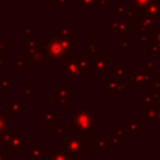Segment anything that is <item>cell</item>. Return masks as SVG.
<instances>
[{"instance_id":"6da1fadb","label":"cell","mask_w":160,"mask_h":160,"mask_svg":"<svg viewBox=\"0 0 160 160\" xmlns=\"http://www.w3.org/2000/svg\"><path fill=\"white\" fill-rule=\"evenodd\" d=\"M70 116V129L75 130L78 134L82 135H98L99 134V124L98 116L99 112L94 111L92 106H75L72 111L69 112Z\"/></svg>"},{"instance_id":"7a4b0ae2","label":"cell","mask_w":160,"mask_h":160,"mask_svg":"<svg viewBox=\"0 0 160 160\" xmlns=\"http://www.w3.org/2000/svg\"><path fill=\"white\" fill-rule=\"evenodd\" d=\"M66 152L71 158H85L88 154L86 150V135L82 134H65L64 145Z\"/></svg>"},{"instance_id":"3957f363","label":"cell","mask_w":160,"mask_h":160,"mask_svg":"<svg viewBox=\"0 0 160 160\" xmlns=\"http://www.w3.org/2000/svg\"><path fill=\"white\" fill-rule=\"evenodd\" d=\"M59 71H61L65 78L70 79L71 84H74L76 79H85L88 76V72L81 69L78 60L75 59V55L59 61Z\"/></svg>"},{"instance_id":"277c9868","label":"cell","mask_w":160,"mask_h":160,"mask_svg":"<svg viewBox=\"0 0 160 160\" xmlns=\"http://www.w3.org/2000/svg\"><path fill=\"white\" fill-rule=\"evenodd\" d=\"M24 62L25 65H30V66H35L36 71H40L42 66L46 65L48 62V56L42 49V44L40 48L30 51L29 54H24V55H20L19 56Z\"/></svg>"},{"instance_id":"5b68a950","label":"cell","mask_w":160,"mask_h":160,"mask_svg":"<svg viewBox=\"0 0 160 160\" xmlns=\"http://www.w3.org/2000/svg\"><path fill=\"white\" fill-rule=\"evenodd\" d=\"M42 49H44L48 59H51L55 61H61L64 59H68V55L58 38L49 39L45 44H42Z\"/></svg>"},{"instance_id":"8992f818","label":"cell","mask_w":160,"mask_h":160,"mask_svg":"<svg viewBox=\"0 0 160 160\" xmlns=\"http://www.w3.org/2000/svg\"><path fill=\"white\" fill-rule=\"evenodd\" d=\"M155 76V70L148 69L145 65H140L138 70L134 72L132 79H131V88L141 90L144 84H149Z\"/></svg>"},{"instance_id":"52a82bcc","label":"cell","mask_w":160,"mask_h":160,"mask_svg":"<svg viewBox=\"0 0 160 160\" xmlns=\"http://www.w3.org/2000/svg\"><path fill=\"white\" fill-rule=\"evenodd\" d=\"M91 72H98L99 78H104V74L110 69V56L108 54H98L91 59Z\"/></svg>"},{"instance_id":"ba28073f","label":"cell","mask_w":160,"mask_h":160,"mask_svg":"<svg viewBox=\"0 0 160 160\" xmlns=\"http://www.w3.org/2000/svg\"><path fill=\"white\" fill-rule=\"evenodd\" d=\"M110 29L115 34V38L122 39L128 36L129 32L132 30V21L131 20H121V19H115L110 21Z\"/></svg>"},{"instance_id":"9c48e42d","label":"cell","mask_w":160,"mask_h":160,"mask_svg":"<svg viewBox=\"0 0 160 160\" xmlns=\"http://www.w3.org/2000/svg\"><path fill=\"white\" fill-rule=\"evenodd\" d=\"M25 145H29V141L24 139L22 129H14L9 142L6 144L8 151H24Z\"/></svg>"},{"instance_id":"30bf717a","label":"cell","mask_w":160,"mask_h":160,"mask_svg":"<svg viewBox=\"0 0 160 160\" xmlns=\"http://www.w3.org/2000/svg\"><path fill=\"white\" fill-rule=\"evenodd\" d=\"M121 79L115 76L112 71H108V75L102 78V92L105 95H115L119 92V86L121 85Z\"/></svg>"},{"instance_id":"8fae6325","label":"cell","mask_w":160,"mask_h":160,"mask_svg":"<svg viewBox=\"0 0 160 160\" xmlns=\"http://www.w3.org/2000/svg\"><path fill=\"white\" fill-rule=\"evenodd\" d=\"M69 88H70L69 82H61L58 85L56 89L52 90V100H56L60 106H66L69 104V100H68Z\"/></svg>"},{"instance_id":"7c38bea8","label":"cell","mask_w":160,"mask_h":160,"mask_svg":"<svg viewBox=\"0 0 160 160\" xmlns=\"http://www.w3.org/2000/svg\"><path fill=\"white\" fill-rule=\"evenodd\" d=\"M45 160H75V158H71L64 146L60 145H54L52 150L49 152H44Z\"/></svg>"},{"instance_id":"4fadbf2b","label":"cell","mask_w":160,"mask_h":160,"mask_svg":"<svg viewBox=\"0 0 160 160\" xmlns=\"http://www.w3.org/2000/svg\"><path fill=\"white\" fill-rule=\"evenodd\" d=\"M40 118H41V122H44L48 129H52V126L59 120V114L52 109V106H48L46 110L41 112Z\"/></svg>"},{"instance_id":"5bb4252c","label":"cell","mask_w":160,"mask_h":160,"mask_svg":"<svg viewBox=\"0 0 160 160\" xmlns=\"http://www.w3.org/2000/svg\"><path fill=\"white\" fill-rule=\"evenodd\" d=\"M144 15L149 16L154 21L160 20V0H151V2L145 8Z\"/></svg>"},{"instance_id":"9a60e30c","label":"cell","mask_w":160,"mask_h":160,"mask_svg":"<svg viewBox=\"0 0 160 160\" xmlns=\"http://www.w3.org/2000/svg\"><path fill=\"white\" fill-rule=\"evenodd\" d=\"M8 105V110L5 114V116H10V118H16L21 111H24V100L20 101H14V100H9L6 102Z\"/></svg>"},{"instance_id":"2e32d148","label":"cell","mask_w":160,"mask_h":160,"mask_svg":"<svg viewBox=\"0 0 160 160\" xmlns=\"http://www.w3.org/2000/svg\"><path fill=\"white\" fill-rule=\"evenodd\" d=\"M142 128H144V124L140 122V120L136 116H128L126 118V129H125V131H126L128 135L136 134Z\"/></svg>"},{"instance_id":"e0dca14e","label":"cell","mask_w":160,"mask_h":160,"mask_svg":"<svg viewBox=\"0 0 160 160\" xmlns=\"http://www.w3.org/2000/svg\"><path fill=\"white\" fill-rule=\"evenodd\" d=\"M91 150L92 151L102 150V151L106 152V151L110 150V144H109V141L105 139V136L102 134H98V139L91 141Z\"/></svg>"},{"instance_id":"ac0fdd59","label":"cell","mask_w":160,"mask_h":160,"mask_svg":"<svg viewBox=\"0 0 160 160\" xmlns=\"http://www.w3.org/2000/svg\"><path fill=\"white\" fill-rule=\"evenodd\" d=\"M158 108L156 105H146L144 106V121L142 124H149L156 120Z\"/></svg>"},{"instance_id":"d6986e66","label":"cell","mask_w":160,"mask_h":160,"mask_svg":"<svg viewBox=\"0 0 160 160\" xmlns=\"http://www.w3.org/2000/svg\"><path fill=\"white\" fill-rule=\"evenodd\" d=\"M41 40L39 38H26L25 42H24V49H25V52L24 54H29L30 51L38 49L41 46Z\"/></svg>"},{"instance_id":"ffe728a7","label":"cell","mask_w":160,"mask_h":160,"mask_svg":"<svg viewBox=\"0 0 160 160\" xmlns=\"http://www.w3.org/2000/svg\"><path fill=\"white\" fill-rule=\"evenodd\" d=\"M149 94L156 100L160 98V78L154 76V79L149 82Z\"/></svg>"},{"instance_id":"44dd1931","label":"cell","mask_w":160,"mask_h":160,"mask_svg":"<svg viewBox=\"0 0 160 160\" xmlns=\"http://www.w3.org/2000/svg\"><path fill=\"white\" fill-rule=\"evenodd\" d=\"M75 59L78 60L79 65L81 66V69H82L84 71L91 72V60L88 58V55H82V54L76 55V54H75Z\"/></svg>"},{"instance_id":"7402d4cb","label":"cell","mask_w":160,"mask_h":160,"mask_svg":"<svg viewBox=\"0 0 160 160\" xmlns=\"http://www.w3.org/2000/svg\"><path fill=\"white\" fill-rule=\"evenodd\" d=\"M44 151L39 145H29V159L30 160H42Z\"/></svg>"},{"instance_id":"603a6c76","label":"cell","mask_w":160,"mask_h":160,"mask_svg":"<svg viewBox=\"0 0 160 160\" xmlns=\"http://www.w3.org/2000/svg\"><path fill=\"white\" fill-rule=\"evenodd\" d=\"M14 86V79L11 76H0V90L1 94H8V90H10Z\"/></svg>"},{"instance_id":"cb8c5ba5","label":"cell","mask_w":160,"mask_h":160,"mask_svg":"<svg viewBox=\"0 0 160 160\" xmlns=\"http://www.w3.org/2000/svg\"><path fill=\"white\" fill-rule=\"evenodd\" d=\"M125 15H126V19H128V20L139 21V20L144 16V12L140 11V10H136V9H131V10H126Z\"/></svg>"},{"instance_id":"d4e9b609","label":"cell","mask_w":160,"mask_h":160,"mask_svg":"<svg viewBox=\"0 0 160 160\" xmlns=\"http://www.w3.org/2000/svg\"><path fill=\"white\" fill-rule=\"evenodd\" d=\"M148 41H152L160 48V26H154V29L149 32V40Z\"/></svg>"},{"instance_id":"484cf974","label":"cell","mask_w":160,"mask_h":160,"mask_svg":"<svg viewBox=\"0 0 160 160\" xmlns=\"http://www.w3.org/2000/svg\"><path fill=\"white\" fill-rule=\"evenodd\" d=\"M138 99L142 102L144 106H146V105H156V100L149 92L148 94H139L138 95Z\"/></svg>"},{"instance_id":"4316f807","label":"cell","mask_w":160,"mask_h":160,"mask_svg":"<svg viewBox=\"0 0 160 160\" xmlns=\"http://www.w3.org/2000/svg\"><path fill=\"white\" fill-rule=\"evenodd\" d=\"M12 129H14L12 122H8L5 114L4 112H0V132L6 131V130H12Z\"/></svg>"},{"instance_id":"83f0119b","label":"cell","mask_w":160,"mask_h":160,"mask_svg":"<svg viewBox=\"0 0 160 160\" xmlns=\"http://www.w3.org/2000/svg\"><path fill=\"white\" fill-rule=\"evenodd\" d=\"M151 2V0H132V5H134V9L136 10H140L144 12L145 8Z\"/></svg>"},{"instance_id":"f1b7e54d","label":"cell","mask_w":160,"mask_h":160,"mask_svg":"<svg viewBox=\"0 0 160 160\" xmlns=\"http://www.w3.org/2000/svg\"><path fill=\"white\" fill-rule=\"evenodd\" d=\"M76 4L80 5L81 9H94V5H95V0H75Z\"/></svg>"},{"instance_id":"f546056e","label":"cell","mask_w":160,"mask_h":160,"mask_svg":"<svg viewBox=\"0 0 160 160\" xmlns=\"http://www.w3.org/2000/svg\"><path fill=\"white\" fill-rule=\"evenodd\" d=\"M120 40H121V41H120V48H121V49L129 50V49L132 48V39H131V38L125 36V38H122V39H120Z\"/></svg>"},{"instance_id":"4dcf8cb0","label":"cell","mask_w":160,"mask_h":160,"mask_svg":"<svg viewBox=\"0 0 160 160\" xmlns=\"http://www.w3.org/2000/svg\"><path fill=\"white\" fill-rule=\"evenodd\" d=\"M112 72L115 74V76H118V78H120V79H124V78H126V75H128L126 68L122 66V65H118Z\"/></svg>"},{"instance_id":"1f68e13d","label":"cell","mask_w":160,"mask_h":160,"mask_svg":"<svg viewBox=\"0 0 160 160\" xmlns=\"http://www.w3.org/2000/svg\"><path fill=\"white\" fill-rule=\"evenodd\" d=\"M24 89H25V92H24V100H29V98L31 95H35L36 94V90L30 88V84L29 82H25L24 84Z\"/></svg>"},{"instance_id":"d6a6232c","label":"cell","mask_w":160,"mask_h":160,"mask_svg":"<svg viewBox=\"0 0 160 160\" xmlns=\"http://www.w3.org/2000/svg\"><path fill=\"white\" fill-rule=\"evenodd\" d=\"M52 134L54 135H61V134H64V130H65V124L64 122H56L54 126H52Z\"/></svg>"},{"instance_id":"836d02e7","label":"cell","mask_w":160,"mask_h":160,"mask_svg":"<svg viewBox=\"0 0 160 160\" xmlns=\"http://www.w3.org/2000/svg\"><path fill=\"white\" fill-rule=\"evenodd\" d=\"M110 8L109 0H95L94 9H100V10H106Z\"/></svg>"},{"instance_id":"e575fe53","label":"cell","mask_w":160,"mask_h":160,"mask_svg":"<svg viewBox=\"0 0 160 160\" xmlns=\"http://www.w3.org/2000/svg\"><path fill=\"white\" fill-rule=\"evenodd\" d=\"M12 131H14V129H12V130H6V131L0 132V141H1L2 144H8L9 140H10V138H11Z\"/></svg>"},{"instance_id":"d590c367","label":"cell","mask_w":160,"mask_h":160,"mask_svg":"<svg viewBox=\"0 0 160 160\" xmlns=\"http://www.w3.org/2000/svg\"><path fill=\"white\" fill-rule=\"evenodd\" d=\"M86 49H88V54H89L91 58L99 54V52H98V45H96L95 42H89V44L86 45Z\"/></svg>"},{"instance_id":"8d00e7d4","label":"cell","mask_w":160,"mask_h":160,"mask_svg":"<svg viewBox=\"0 0 160 160\" xmlns=\"http://www.w3.org/2000/svg\"><path fill=\"white\" fill-rule=\"evenodd\" d=\"M24 69H25V62L19 58V59L15 61V64H14V66H12V70H14L15 72H21V71H24Z\"/></svg>"},{"instance_id":"74e56055","label":"cell","mask_w":160,"mask_h":160,"mask_svg":"<svg viewBox=\"0 0 160 160\" xmlns=\"http://www.w3.org/2000/svg\"><path fill=\"white\" fill-rule=\"evenodd\" d=\"M126 5H116L115 6V14H116V18L115 19H121L122 15H125L126 12Z\"/></svg>"},{"instance_id":"f35d334b","label":"cell","mask_w":160,"mask_h":160,"mask_svg":"<svg viewBox=\"0 0 160 160\" xmlns=\"http://www.w3.org/2000/svg\"><path fill=\"white\" fill-rule=\"evenodd\" d=\"M108 141H109V144H110V146H118V145H120L122 141L114 134V135H111V136H109L108 138Z\"/></svg>"},{"instance_id":"ab89813d","label":"cell","mask_w":160,"mask_h":160,"mask_svg":"<svg viewBox=\"0 0 160 160\" xmlns=\"http://www.w3.org/2000/svg\"><path fill=\"white\" fill-rule=\"evenodd\" d=\"M115 135L121 140V141H125L126 139H128V134H126V131H125V129H116L115 130Z\"/></svg>"},{"instance_id":"60d3db41","label":"cell","mask_w":160,"mask_h":160,"mask_svg":"<svg viewBox=\"0 0 160 160\" xmlns=\"http://www.w3.org/2000/svg\"><path fill=\"white\" fill-rule=\"evenodd\" d=\"M148 40H149V34L138 32V41H139V44H145V42H148Z\"/></svg>"},{"instance_id":"b9f144b4","label":"cell","mask_w":160,"mask_h":160,"mask_svg":"<svg viewBox=\"0 0 160 160\" xmlns=\"http://www.w3.org/2000/svg\"><path fill=\"white\" fill-rule=\"evenodd\" d=\"M148 44H149V48H150V52H151V54H160V48H159L155 42L148 41Z\"/></svg>"},{"instance_id":"7bdbcfd3","label":"cell","mask_w":160,"mask_h":160,"mask_svg":"<svg viewBox=\"0 0 160 160\" xmlns=\"http://www.w3.org/2000/svg\"><path fill=\"white\" fill-rule=\"evenodd\" d=\"M24 34L26 38H35V28H26Z\"/></svg>"},{"instance_id":"ee69618b","label":"cell","mask_w":160,"mask_h":160,"mask_svg":"<svg viewBox=\"0 0 160 160\" xmlns=\"http://www.w3.org/2000/svg\"><path fill=\"white\" fill-rule=\"evenodd\" d=\"M8 61H6V54H2L0 52V71L6 66Z\"/></svg>"},{"instance_id":"f6af8a7d","label":"cell","mask_w":160,"mask_h":160,"mask_svg":"<svg viewBox=\"0 0 160 160\" xmlns=\"http://www.w3.org/2000/svg\"><path fill=\"white\" fill-rule=\"evenodd\" d=\"M71 31H70V29L69 28H66V26H62V28H60L59 29V35L58 36H66V35H69Z\"/></svg>"},{"instance_id":"bcb514c9","label":"cell","mask_w":160,"mask_h":160,"mask_svg":"<svg viewBox=\"0 0 160 160\" xmlns=\"http://www.w3.org/2000/svg\"><path fill=\"white\" fill-rule=\"evenodd\" d=\"M128 92V85L125 84V82H121V85L119 86V92L118 94H120V95H125Z\"/></svg>"},{"instance_id":"7dc6e473","label":"cell","mask_w":160,"mask_h":160,"mask_svg":"<svg viewBox=\"0 0 160 160\" xmlns=\"http://www.w3.org/2000/svg\"><path fill=\"white\" fill-rule=\"evenodd\" d=\"M0 52L6 54V39H0Z\"/></svg>"},{"instance_id":"c3c4849f","label":"cell","mask_w":160,"mask_h":160,"mask_svg":"<svg viewBox=\"0 0 160 160\" xmlns=\"http://www.w3.org/2000/svg\"><path fill=\"white\" fill-rule=\"evenodd\" d=\"M144 65H145L148 69H150V70H155V66H156L155 61H152V60H146Z\"/></svg>"},{"instance_id":"681fc988","label":"cell","mask_w":160,"mask_h":160,"mask_svg":"<svg viewBox=\"0 0 160 160\" xmlns=\"http://www.w3.org/2000/svg\"><path fill=\"white\" fill-rule=\"evenodd\" d=\"M52 1L56 2V4H59V8H60V9H64V6L68 4L69 0H52Z\"/></svg>"},{"instance_id":"f907efd6","label":"cell","mask_w":160,"mask_h":160,"mask_svg":"<svg viewBox=\"0 0 160 160\" xmlns=\"http://www.w3.org/2000/svg\"><path fill=\"white\" fill-rule=\"evenodd\" d=\"M6 151H4L2 150V148L0 146V160H6Z\"/></svg>"},{"instance_id":"816d5d0a","label":"cell","mask_w":160,"mask_h":160,"mask_svg":"<svg viewBox=\"0 0 160 160\" xmlns=\"http://www.w3.org/2000/svg\"><path fill=\"white\" fill-rule=\"evenodd\" d=\"M155 121H158L159 125H160V110H158V115H156V120Z\"/></svg>"},{"instance_id":"f5cc1de1","label":"cell","mask_w":160,"mask_h":160,"mask_svg":"<svg viewBox=\"0 0 160 160\" xmlns=\"http://www.w3.org/2000/svg\"><path fill=\"white\" fill-rule=\"evenodd\" d=\"M156 108H158V110H160V98L156 99Z\"/></svg>"},{"instance_id":"db71d44e","label":"cell","mask_w":160,"mask_h":160,"mask_svg":"<svg viewBox=\"0 0 160 160\" xmlns=\"http://www.w3.org/2000/svg\"><path fill=\"white\" fill-rule=\"evenodd\" d=\"M149 160H160V156H151Z\"/></svg>"},{"instance_id":"11a10c76","label":"cell","mask_w":160,"mask_h":160,"mask_svg":"<svg viewBox=\"0 0 160 160\" xmlns=\"http://www.w3.org/2000/svg\"><path fill=\"white\" fill-rule=\"evenodd\" d=\"M155 145H156V146H160V139H159V140H156V141H155Z\"/></svg>"}]
</instances>
